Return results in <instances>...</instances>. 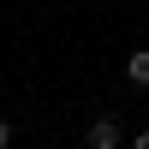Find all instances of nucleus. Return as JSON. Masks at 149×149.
I'll return each instance as SVG.
<instances>
[{
    "label": "nucleus",
    "instance_id": "7ed1b4c3",
    "mask_svg": "<svg viewBox=\"0 0 149 149\" xmlns=\"http://www.w3.org/2000/svg\"><path fill=\"white\" fill-rule=\"evenodd\" d=\"M6 143H12V119L0 113V149H6Z\"/></svg>",
    "mask_w": 149,
    "mask_h": 149
},
{
    "label": "nucleus",
    "instance_id": "f257e3e1",
    "mask_svg": "<svg viewBox=\"0 0 149 149\" xmlns=\"http://www.w3.org/2000/svg\"><path fill=\"white\" fill-rule=\"evenodd\" d=\"M119 137H125V131H119V119H113V113L90 125V149H119Z\"/></svg>",
    "mask_w": 149,
    "mask_h": 149
},
{
    "label": "nucleus",
    "instance_id": "f03ea898",
    "mask_svg": "<svg viewBox=\"0 0 149 149\" xmlns=\"http://www.w3.org/2000/svg\"><path fill=\"white\" fill-rule=\"evenodd\" d=\"M125 78L137 84V90H149V48H137V54L125 60Z\"/></svg>",
    "mask_w": 149,
    "mask_h": 149
}]
</instances>
